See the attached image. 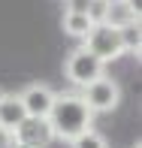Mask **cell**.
<instances>
[{
	"label": "cell",
	"instance_id": "7c38bea8",
	"mask_svg": "<svg viewBox=\"0 0 142 148\" xmlns=\"http://www.w3.org/2000/svg\"><path fill=\"white\" fill-rule=\"evenodd\" d=\"M88 18H91L94 24H100L106 18V3H103V0H91V6H88Z\"/></svg>",
	"mask_w": 142,
	"mask_h": 148
},
{
	"label": "cell",
	"instance_id": "ba28073f",
	"mask_svg": "<svg viewBox=\"0 0 142 148\" xmlns=\"http://www.w3.org/2000/svg\"><path fill=\"white\" fill-rule=\"evenodd\" d=\"M133 21H139V18L130 12V6H127L124 0H121V3H106L103 24H109V27H124V24H133Z\"/></svg>",
	"mask_w": 142,
	"mask_h": 148
},
{
	"label": "cell",
	"instance_id": "52a82bcc",
	"mask_svg": "<svg viewBox=\"0 0 142 148\" xmlns=\"http://www.w3.org/2000/svg\"><path fill=\"white\" fill-rule=\"evenodd\" d=\"M24 118H27V112H24L18 94H9V91H6L3 97H0V130L12 136V133H15V127L21 124Z\"/></svg>",
	"mask_w": 142,
	"mask_h": 148
},
{
	"label": "cell",
	"instance_id": "7a4b0ae2",
	"mask_svg": "<svg viewBox=\"0 0 142 148\" xmlns=\"http://www.w3.org/2000/svg\"><path fill=\"white\" fill-rule=\"evenodd\" d=\"M97 60H103V64H112V60H118L124 55V49H121V36H118V27H109V24H94L91 30L85 33V45Z\"/></svg>",
	"mask_w": 142,
	"mask_h": 148
},
{
	"label": "cell",
	"instance_id": "8992f818",
	"mask_svg": "<svg viewBox=\"0 0 142 148\" xmlns=\"http://www.w3.org/2000/svg\"><path fill=\"white\" fill-rule=\"evenodd\" d=\"M12 139L21 142V145H27V148H49V142L55 139V133H51V127H49L45 118H30L27 115L21 124L15 127Z\"/></svg>",
	"mask_w": 142,
	"mask_h": 148
},
{
	"label": "cell",
	"instance_id": "30bf717a",
	"mask_svg": "<svg viewBox=\"0 0 142 148\" xmlns=\"http://www.w3.org/2000/svg\"><path fill=\"white\" fill-rule=\"evenodd\" d=\"M94 27V21L88 18V12H64V30L76 39H85V33Z\"/></svg>",
	"mask_w": 142,
	"mask_h": 148
},
{
	"label": "cell",
	"instance_id": "277c9868",
	"mask_svg": "<svg viewBox=\"0 0 142 148\" xmlns=\"http://www.w3.org/2000/svg\"><path fill=\"white\" fill-rule=\"evenodd\" d=\"M82 97H85L88 109H91L94 115H97V112H112V109H118V103H121V88H118L115 79L100 76V79H94L91 85L82 88Z\"/></svg>",
	"mask_w": 142,
	"mask_h": 148
},
{
	"label": "cell",
	"instance_id": "ac0fdd59",
	"mask_svg": "<svg viewBox=\"0 0 142 148\" xmlns=\"http://www.w3.org/2000/svg\"><path fill=\"white\" fill-rule=\"evenodd\" d=\"M3 94H6V91H3V88H0V97H3Z\"/></svg>",
	"mask_w": 142,
	"mask_h": 148
},
{
	"label": "cell",
	"instance_id": "9a60e30c",
	"mask_svg": "<svg viewBox=\"0 0 142 148\" xmlns=\"http://www.w3.org/2000/svg\"><path fill=\"white\" fill-rule=\"evenodd\" d=\"M6 145H9V133L0 130V148H6Z\"/></svg>",
	"mask_w": 142,
	"mask_h": 148
},
{
	"label": "cell",
	"instance_id": "2e32d148",
	"mask_svg": "<svg viewBox=\"0 0 142 148\" xmlns=\"http://www.w3.org/2000/svg\"><path fill=\"white\" fill-rule=\"evenodd\" d=\"M6 148H27V145H21V142H15V139L9 136V145H6Z\"/></svg>",
	"mask_w": 142,
	"mask_h": 148
},
{
	"label": "cell",
	"instance_id": "8fae6325",
	"mask_svg": "<svg viewBox=\"0 0 142 148\" xmlns=\"http://www.w3.org/2000/svg\"><path fill=\"white\" fill-rule=\"evenodd\" d=\"M70 145H73V148H109V145H106V139H103V133H97L94 127H91V130H85L82 136H76Z\"/></svg>",
	"mask_w": 142,
	"mask_h": 148
},
{
	"label": "cell",
	"instance_id": "4fadbf2b",
	"mask_svg": "<svg viewBox=\"0 0 142 148\" xmlns=\"http://www.w3.org/2000/svg\"><path fill=\"white\" fill-rule=\"evenodd\" d=\"M91 0H67V12H88Z\"/></svg>",
	"mask_w": 142,
	"mask_h": 148
},
{
	"label": "cell",
	"instance_id": "3957f363",
	"mask_svg": "<svg viewBox=\"0 0 142 148\" xmlns=\"http://www.w3.org/2000/svg\"><path fill=\"white\" fill-rule=\"evenodd\" d=\"M64 73H67V79H70V82L76 85L79 91H82L85 85H91V82H94V79L106 76V64H103V60H97L88 49H76L70 58H67Z\"/></svg>",
	"mask_w": 142,
	"mask_h": 148
},
{
	"label": "cell",
	"instance_id": "5bb4252c",
	"mask_svg": "<svg viewBox=\"0 0 142 148\" xmlns=\"http://www.w3.org/2000/svg\"><path fill=\"white\" fill-rule=\"evenodd\" d=\"M124 3L130 6V12H133V15H136V18L142 15V0H124Z\"/></svg>",
	"mask_w": 142,
	"mask_h": 148
},
{
	"label": "cell",
	"instance_id": "5b68a950",
	"mask_svg": "<svg viewBox=\"0 0 142 148\" xmlns=\"http://www.w3.org/2000/svg\"><path fill=\"white\" fill-rule=\"evenodd\" d=\"M55 94L58 91H51L45 82H33V85H27V88L18 94V100H21L24 112H27L30 118H49L51 103H55Z\"/></svg>",
	"mask_w": 142,
	"mask_h": 148
},
{
	"label": "cell",
	"instance_id": "e0dca14e",
	"mask_svg": "<svg viewBox=\"0 0 142 148\" xmlns=\"http://www.w3.org/2000/svg\"><path fill=\"white\" fill-rule=\"evenodd\" d=\"M103 3H121V0H103Z\"/></svg>",
	"mask_w": 142,
	"mask_h": 148
},
{
	"label": "cell",
	"instance_id": "6da1fadb",
	"mask_svg": "<svg viewBox=\"0 0 142 148\" xmlns=\"http://www.w3.org/2000/svg\"><path fill=\"white\" fill-rule=\"evenodd\" d=\"M45 121H49L55 139L73 142L76 136H82L85 130L94 127V112L88 109L82 91H60L55 94V103H51V112Z\"/></svg>",
	"mask_w": 142,
	"mask_h": 148
},
{
	"label": "cell",
	"instance_id": "9c48e42d",
	"mask_svg": "<svg viewBox=\"0 0 142 148\" xmlns=\"http://www.w3.org/2000/svg\"><path fill=\"white\" fill-rule=\"evenodd\" d=\"M118 36H121V49H124V55H136V58H139V51H142V30H139V21L118 27Z\"/></svg>",
	"mask_w": 142,
	"mask_h": 148
}]
</instances>
